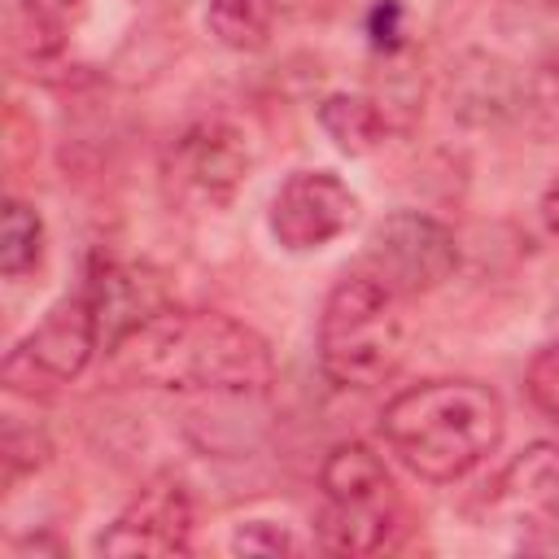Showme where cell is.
Masks as SVG:
<instances>
[{
  "mask_svg": "<svg viewBox=\"0 0 559 559\" xmlns=\"http://www.w3.org/2000/svg\"><path fill=\"white\" fill-rule=\"evenodd\" d=\"M528 397L546 411V415H555L559 419V341L555 345H546L533 362H528Z\"/></svg>",
  "mask_w": 559,
  "mask_h": 559,
  "instance_id": "obj_18",
  "label": "cell"
},
{
  "mask_svg": "<svg viewBox=\"0 0 559 559\" xmlns=\"http://www.w3.org/2000/svg\"><path fill=\"white\" fill-rule=\"evenodd\" d=\"M319 127L328 131V140L358 157V153H371L380 140H384V105H376L371 96H358V92H332L319 100Z\"/></svg>",
  "mask_w": 559,
  "mask_h": 559,
  "instance_id": "obj_12",
  "label": "cell"
},
{
  "mask_svg": "<svg viewBox=\"0 0 559 559\" xmlns=\"http://www.w3.org/2000/svg\"><path fill=\"white\" fill-rule=\"evenodd\" d=\"M542 218H546V227L559 236V170H555V179H550L546 192H542Z\"/></svg>",
  "mask_w": 559,
  "mask_h": 559,
  "instance_id": "obj_21",
  "label": "cell"
},
{
  "mask_svg": "<svg viewBox=\"0 0 559 559\" xmlns=\"http://www.w3.org/2000/svg\"><path fill=\"white\" fill-rule=\"evenodd\" d=\"M502 428V397L480 380H424L402 389L380 415L389 450L432 485L480 467L498 450Z\"/></svg>",
  "mask_w": 559,
  "mask_h": 559,
  "instance_id": "obj_2",
  "label": "cell"
},
{
  "mask_svg": "<svg viewBox=\"0 0 559 559\" xmlns=\"http://www.w3.org/2000/svg\"><path fill=\"white\" fill-rule=\"evenodd\" d=\"M188 546H192V498H188L183 480L170 472L144 480L140 493L96 537V550L109 559L183 555Z\"/></svg>",
  "mask_w": 559,
  "mask_h": 559,
  "instance_id": "obj_8",
  "label": "cell"
},
{
  "mask_svg": "<svg viewBox=\"0 0 559 559\" xmlns=\"http://www.w3.org/2000/svg\"><path fill=\"white\" fill-rule=\"evenodd\" d=\"M13 4H17V22H22V31L31 35L35 57L57 52V48L66 44L70 22L83 13V0H13Z\"/></svg>",
  "mask_w": 559,
  "mask_h": 559,
  "instance_id": "obj_16",
  "label": "cell"
},
{
  "mask_svg": "<svg viewBox=\"0 0 559 559\" xmlns=\"http://www.w3.org/2000/svg\"><path fill=\"white\" fill-rule=\"evenodd\" d=\"M402 297L376 275H345L319 314V367L336 389H380L406 362Z\"/></svg>",
  "mask_w": 559,
  "mask_h": 559,
  "instance_id": "obj_3",
  "label": "cell"
},
{
  "mask_svg": "<svg viewBox=\"0 0 559 559\" xmlns=\"http://www.w3.org/2000/svg\"><path fill=\"white\" fill-rule=\"evenodd\" d=\"M280 22V0H210L205 26L231 52H258L271 44Z\"/></svg>",
  "mask_w": 559,
  "mask_h": 559,
  "instance_id": "obj_13",
  "label": "cell"
},
{
  "mask_svg": "<svg viewBox=\"0 0 559 559\" xmlns=\"http://www.w3.org/2000/svg\"><path fill=\"white\" fill-rule=\"evenodd\" d=\"M253 170V140L231 118H197L166 148V188L192 210H223Z\"/></svg>",
  "mask_w": 559,
  "mask_h": 559,
  "instance_id": "obj_4",
  "label": "cell"
},
{
  "mask_svg": "<svg viewBox=\"0 0 559 559\" xmlns=\"http://www.w3.org/2000/svg\"><path fill=\"white\" fill-rule=\"evenodd\" d=\"M362 258H367V275L389 284L397 297H419L454 275L459 240L445 223L419 210H397L371 227Z\"/></svg>",
  "mask_w": 559,
  "mask_h": 559,
  "instance_id": "obj_6",
  "label": "cell"
},
{
  "mask_svg": "<svg viewBox=\"0 0 559 559\" xmlns=\"http://www.w3.org/2000/svg\"><path fill=\"white\" fill-rule=\"evenodd\" d=\"M114 367L148 389L166 393H266L275 380V354L262 332L223 310H175L166 306L135 328L118 349Z\"/></svg>",
  "mask_w": 559,
  "mask_h": 559,
  "instance_id": "obj_1",
  "label": "cell"
},
{
  "mask_svg": "<svg viewBox=\"0 0 559 559\" xmlns=\"http://www.w3.org/2000/svg\"><path fill=\"white\" fill-rule=\"evenodd\" d=\"M402 4L397 0H380L376 4V13H371V39L376 44H384V48H393L397 44V35H402Z\"/></svg>",
  "mask_w": 559,
  "mask_h": 559,
  "instance_id": "obj_20",
  "label": "cell"
},
{
  "mask_svg": "<svg viewBox=\"0 0 559 559\" xmlns=\"http://www.w3.org/2000/svg\"><path fill=\"white\" fill-rule=\"evenodd\" d=\"M44 253V218L35 205L9 197L4 214H0V271L9 280L26 275Z\"/></svg>",
  "mask_w": 559,
  "mask_h": 559,
  "instance_id": "obj_15",
  "label": "cell"
},
{
  "mask_svg": "<svg viewBox=\"0 0 559 559\" xmlns=\"http://www.w3.org/2000/svg\"><path fill=\"white\" fill-rule=\"evenodd\" d=\"M100 349V332H96V310L87 301V293L79 288L74 297H61L4 358L0 376L13 393H44L57 384H70L87 358Z\"/></svg>",
  "mask_w": 559,
  "mask_h": 559,
  "instance_id": "obj_5",
  "label": "cell"
},
{
  "mask_svg": "<svg viewBox=\"0 0 559 559\" xmlns=\"http://www.w3.org/2000/svg\"><path fill=\"white\" fill-rule=\"evenodd\" d=\"M485 511L498 524L515 528H550L559 524V445L537 441L520 450L489 485Z\"/></svg>",
  "mask_w": 559,
  "mask_h": 559,
  "instance_id": "obj_10",
  "label": "cell"
},
{
  "mask_svg": "<svg viewBox=\"0 0 559 559\" xmlns=\"http://www.w3.org/2000/svg\"><path fill=\"white\" fill-rule=\"evenodd\" d=\"M231 550H236V555H293V550H301V546H297V537H293L288 528L266 524V520H249V524L236 528Z\"/></svg>",
  "mask_w": 559,
  "mask_h": 559,
  "instance_id": "obj_17",
  "label": "cell"
},
{
  "mask_svg": "<svg viewBox=\"0 0 559 559\" xmlns=\"http://www.w3.org/2000/svg\"><path fill=\"white\" fill-rule=\"evenodd\" d=\"M92 310H96V332L100 349L114 354L135 328H144L153 314L166 310V280L153 266L135 262H100L87 284H83Z\"/></svg>",
  "mask_w": 559,
  "mask_h": 559,
  "instance_id": "obj_9",
  "label": "cell"
},
{
  "mask_svg": "<svg viewBox=\"0 0 559 559\" xmlns=\"http://www.w3.org/2000/svg\"><path fill=\"white\" fill-rule=\"evenodd\" d=\"M358 218V197L332 170H293L271 201V236L288 253H314L345 236Z\"/></svg>",
  "mask_w": 559,
  "mask_h": 559,
  "instance_id": "obj_7",
  "label": "cell"
},
{
  "mask_svg": "<svg viewBox=\"0 0 559 559\" xmlns=\"http://www.w3.org/2000/svg\"><path fill=\"white\" fill-rule=\"evenodd\" d=\"M44 454H48L44 432H35V428H17V424L4 428V480H13V476L26 472V467H39Z\"/></svg>",
  "mask_w": 559,
  "mask_h": 559,
  "instance_id": "obj_19",
  "label": "cell"
},
{
  "mask_svg": "<svg viewBox=\"0 0 559 559\" xmlns=\"http://www.w3.org/2000/svg\"><path fill=\"white\" fill-rule=\"evenodd\" d=\"M319 485H323V498H367V493H389L393 489V480L384 472V459L362 441H341L323 459Z\"/></svg>",
  "mask_w": 559,
  "mask_h": 559,
  "instance_id": "obj_14",
  "label": "cell"
},
{
  "mask_svg": "<svg viewBox=\"0 0 559 559\" xmlns=\"http://www.w3.org/2000/svg\"><path fill=\"white\" fill-rule=\"evenodd\" d=\"M397 528V493H367V498H323L314 533L319 546L332 555H376L389 546Z\"/></svg>",
  "mask_w": 559,
  "mask_h": 559,
  "instance_id": "obj_11",
  "label": "cell"
}]
</instances>
